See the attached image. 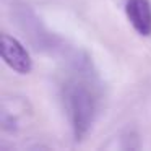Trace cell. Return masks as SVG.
Returning a JSON list of instances; mask_svg holds the SVG:
<instances>
[{
  "instance_id": "3957f363",
  "label": "cell",
  "mask_w": 151,
  "mask_h": 151,
  "mask_svg": "<svg viewBox=\"0 0 151 151\" xmlns=\"http://www.w3.org/2000/svg\"><path fill=\"white\" fill-rule=\"evenodd\" d=\"M127 18L138 34H151V4L150 0H128L125 5Z\"/></svg>"
},
{
  "instance_id": "7a4b0ae2",
  "label": "cell",
  "mask_w": 151,
  "mask_h": 151,
  "mask_svg": "<svg viewBox=\"0 0 151 151\" xmlns=\"http://www.w3.org/2000/svg\"><path fill=\"white\" fill-rule=\"evenodd\" d=\"M2 59L12 70L21 73V75L29 73L31 67H33V60H31L28 50L23 47V44L8 34L2 36Z\"/></svg>"
},
{
  "instance_id": "6da1fadb",
  "label": "cell",
  "mask_w": 151,
  "mask_h": 151,
  "mask_svg": "<svg viewBox=\"0 0 151 151\" xmlns=\"http://www.w3.org/2000/svg\"><path fill=\"white\" fill-rule=\"evenodd\" d=\"M65 102L72 128L76 140H81L88 133L96 112V96L86 83L75 81L68 85L65 93Z\"/></svg>"
}]
</instances>
